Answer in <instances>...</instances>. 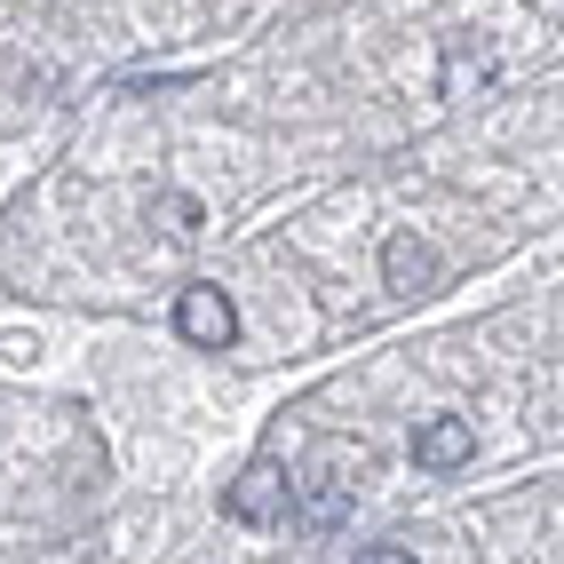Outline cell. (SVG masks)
<instances>
[{
  "label": "cell",
  "instance_id": "4",
  "mask_svg": "<svg viewBox=\"0 0 564 564\" xmlns=\"http://www.w3.org/2000/svg\"><path fill=\"white\" fill-rule=\"evenodd\" d=\"M477 454V430L462 422V413H437V422H422V430H413V469H462Z\"/></svg>",
  "mask_w": 564,
  "mask_h": 564
},
{
  "label": "cell",
  "instance_id": "2",
  "mask_svg": "<svg viewBox=\"0 0 564 564\" xmlns=\"http://www.w3.org/2000/svg\"><path fill=\"white\" fill-rule=\"evenodd\" d=\"M175 334H183L192 350H231V343H239L231 294H223V286H183V294H175Z\"/></svg>",
  "mask_w": 564,
  "mask_h": 564
},
{
  "label": "cell",
  "instance_id": "5",
  "mask_svg": "<svg viewBox=\"0 0 564 564\" xmlns=\"http://www.w3.org/2000/svg\"><path fill=\"white\" fill-rule=\"evenodd\" d=\"M382 286H390V294H430V286H437V247L413 239V231L382 239Z\"/></svg>",
  "mask_w": 564,
  "mask_h": 564
},
{
  "label": "cell",
  "instance_id": "1",
  "mask_svg": "<svg viewBox=\"0 0 564 564\" xmlns=\"http://www.w3.org/2000/svg\"><path fill=\"white\" fill-rule=\"evenodd\" d=\"M373 469V454H366V445L358 437H326L318 445V454L303 462V477H286L294 485V517H303L311 524V533H334V524H343L350 517V501H358V477Z\"/></svg>",
  "mask_w": 564,
  "mask_h": 564
},
{
  "label": "cell",
  "instance_id": "3",
  "mask_svg": "<svg viewBox=\"0 0 564 564\" xmlns=\"http://www.w3.org/2000/svg\"><path fill=\"white\" fill-rule=\"evenodd\" d=\"M286 501H294V485L271 469V462H254V469H239V485L223 494V509H231L239 524H279L286 517Z\"/></svg>",
  "mask_w": 564,
  "mask_h": 564
},
{
  "label": "cell",
  "instance_id": "7",
  "mask_svg": "<svg viewBox=\"0 0 564 564\" xmlns=\"http://www.w3.org/2000/svg\"><path fill=\"white\" fill-rule=\"evenodd\" d=\"M350 564H413V549H398V541H382V549H366V556H350Z\"/></svg>",
  "mask_w": 564,
  "mask_h": 564
},
{
  "label": "cell",
  "instance_id": "6",
  "mask_svg": "<svg viewBox=\"0 0 564 564\" xmlns=\"http://www.w3.org/2000/svg\"><path fill=\"white\" fill-rule=\"evenodd\" d=\"M152 223L167 239H199V223H207V207L192 199V192H167V199H152Z\"/></svg>",
  "mask_w": 564,
  "mask_h": 564
}]
</instances>
